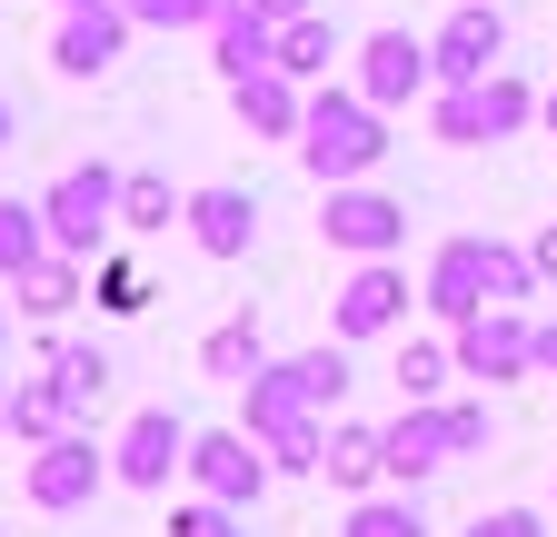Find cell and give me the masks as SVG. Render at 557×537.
I'll use <instances>...</instances> for the list:
<instances>
[{"label":"cell","instance_id":"7a4b0ae2","mask_svg":"<svg viewBox=\"0 0 557 537\" xmlns=\"http://www.w3.org/2000/svg\"><path fill=\"white\" fill-rule=\"evenodd\" d=\"M40 220H50V249L110 259V239H120V170H110V160H70V170L40 189Z\"/></svg>","mask_w":557,"mask_h":537},{"label":"cell","instance_id":"3957f363","mask_svg":"<svg viewBox=\"0 0 557 537\" xmlns=\"http://www.w3.org/2000/svg\"><path fill=\"white\" fill-rule=\"evenodd\" d=\"M408 309H418V289H408V268L398 259H348V279L329 289V339H398L408 328Z\"/></svg>","mask_w":557,"mask_h":537},{"label":"cell","instance_id":"b9f144b4","mask_svg":"<svg viewBox=\"0 0 557 537\" xmlns=\"http://www.w3.org/2000/svg\"><path fill=\"white\" fill-rule=\"evenodd\" d=\"M50 11H90V0H50Z\"/></svg>","mask_w":557,"mask_h":537},{"label":"cell","instance_id":"d4e9b609","mask_svg":"<svg viewBox=\"0 0 557 537\" xmlns=\"http://www.w3.org/2000/svg\"><path fill=\"white\" fill-rule=\"evenodd\" d=\"M329 60H338V21L329 11H309V21L278 30V71H289V80H329Z\"/></svg>","mask_w":557,"mask_h":537},{"label":"cell","instance_id":"603a6c76","mask_svg":"<svg viewBox=\"0 0 557 537\" xmlns=\"http://www.w3.org/2000/svg\"><path fill=\"white\" fill-rule=\"evenodd\" d=\"M468 100H478V129H487V140H518V129L537 120V90H528L518 71H487V80H468Z\"/></svg>","mask_w":557,"mask_h":537},{"label":"cell","instance_id":"30bf717a","mask_svg":"<svg viewBox=\"0 0 557 537\" xmlns=\"http://www.w3.org/2000/svg\"><path fill=\"white\" fill-rule=\"evenodd\" d=\"M189 438H199V428H189L180 409H139V419L110 438V478H120V488H150V498H160V488L180 478V467H189Z\"/></svg>","mask_w":557,"mask_h":537},{"label":"cell","instance_id":"ba28073f","mask_svg":"<svg viewBox=\"0 0 557 537\" xmlns=\"http://www.w3.org/2000/svg\"><path fill=\"white\" fill-rule=\"evenodd\" d=\"M429 71L438 90H468L487 71H508V21H498V0H448V21L429 30Z\"/></svg>","mask_w":557,"mask_h":537},{"label":"cell","instance_id":"83f0119b","mask_svg":"<svg viewBox=\"0 0 557 537\" xmlns=\"http://www.w3.org/2000/svg\"><path fill=\"white\" fill-rule=\"evenodd\" d=\"M289 378H299V398L319 419H338V398H348V339H329V349H299L289 359Z\"/></svg>","mask_w":557,"mask_h":537},{"label":"cell","instance_id":"d6a6232c","mask_svg":"<svg viewBox=\"0 0 557 537\" xmlns=\"http://www.w3.org/2000/svg\"><path fill=\"white\" fill-rule=\"evenodd\" d=\"M170 537H249V508H220V498H180V508H170Z\"/></svg>","mask_w":557,"mask_h":537},{"label":"cell","instance_id":"8d00e7d4","mask_svg":"<svg viewBox=\"0 0 557 537\" xmlns=\"http://www.w3.org/2000/svg\"><path fill=\"white\" fill-rule=\"evenodd\" d=\"M537 378H557V319H537Z\"/></svg>","mask_w":557,"mask_h":537},{"label":"cell","instance_id":"e575fe53","mask_svg":"<svg viewBox=\"0 0 557 537\" xmlns=\"http://www.w3.org/2000/svg\"><path fill=\"white\" fill-rule=\"evenodd\" d=\"M249 11H259L269 30H289V21H309V11H319V0H249Z\"/></svg>","mask_w":557,"mask_h":537},{"label":"cell","instance_id":"4dcf8cb0","mask_svg":"<svg viewBox=\"0 0 557 537\" xmlns=\"http://www.w3.org/2000/svg\"><path fill=\"white\" fill-rule=\"evenodd\" d=\"M429 140H448V150H487V129H478V100H468V90H429Z\"/></svg>","mask_w":557,"mask_h":537},{"label":"cell","instance_id":"f35d334b","mask_svg":"<svg viewBox=\"0 0 557 537\" xmlns=\"http://www.w3.org/2000/svg\"><path fill=\"white\" fill-rule=\"evenodd\" d=\"M0 359H11V299H0Z\"/></svg>","mask_w":557,"mask_h":537},{"label":"cell","instance_id":"d590c367","mask_svg":"<svg viewBox=\"0 0 557 537\" xmlns=\"http://www.w3.org/2000/svg\"><path fill=\"white\" fill-rule=\"evenodd\" d=\"M528 259H537V279H557V220H547V229L528 239Z\"/></svg>","mask_w":557,"mask_h":537},{"label":"cell","instance_id":"277c9868","mask_svg":"<svg viewBox=\"0 0 557 537\" xmlns=\"http://www.w3.org/2000/svg\"><path fill=\"white\" fill-rule=\"evenodd\" d=\"M319 239L338 259H398L408 249V199H388L379 179H338L319 199Z\"/></svg>","mask_w":557,"mask_h":537},{"label":"cell","instance_id":"7402d4cb","mask_svg":"<svg viewBox=\"0 0 557 537\" xmlns=\"http://www.w3.org/2000/svg\"><path fill=\"white\" fill-rule=\"evenodd\" d=\"M180 210H189V189H170L160 170H120V229L129 239H160Z\"/></svg>","mask_w":557,"mask_h":537},{"label":"cell","instance_id":"9c48e42d","mask_svg":"<svg viewBox=\"0 0 557 537\" xmlns=\"http://www.w3.org/2000/svg\"><path fill=\"white\" fill-rule=\"evenodd\" d=\"M348 90H359L369 110H408V100H429L438 90V71H429V40H418V30H369L359 40V71H348Z\"/></svg>","mask_w":557,"mask_h":537},{"label":"cell","instance_id":"836d02e7","mask_svg":"<svg viewBox=\"0 0 557 537\" xmlns=\"http://www.w3.org/2000/svg\"><path fill=\"white\" fill-rule=\"evenodd\" d=\"M458 537H547V517H537V508H487V517H468Z\"/></svg>","mask_w":557,"mask_h":537},{"label":"cell","instance_id":"60d3db41","mask_svg":"<svg viewBox=\"0 0 557 537\" xmlns=\"http://www.w3.org/2000/svg\"><path fill=\"white\" fill-rule=\"evenodd\" d=\"M0 150H11V100H0Z\"/></svg>","mask_w":557,"mask_h":537},{"label":"cell","instance_id":"5b68a950","mask_svg":"<svg viewBox=\"0 0 557 537\" xmlns=\"http://www.w3.org/2000/svg\"><path fill=\"white\" fill-rule=\"evenodd\" d=\"M21 488H30V508H40V517H81V508L110 488V448H100L90 428H60L50 448H30Z\"/></svg>","mask_w":557,"mask_h":537},{"label":"cell","instance_id":"e0dca14e","mask_svg":"<svg viewBox=\"0 0 557 537\" xmlns=\"http://www.w3.org/2000/svg\"><path fill=\"white\" fill-rule=\"evenodd\" d=\"M209 71H220V80H259V71H278V30L249 11V0H230V11L209 21Z\"/></svg>","mask_w":557,"mask_h":537},{"label":"cell","instance_id":"74e56055","mask_svg":"<svg viewBox=\"0 0 557 537\" xmlns=\"http://www.w3.org/2000/svg\"><path fill=\"white\" fill-rule=\"evenodd\" d=\"M0 438H11V359H0Z\"/></svg>","mask_w":557,"mask_h":537},{"label":"cell","instance_id":"f546056e","mask_svg":"<svg viewBox=\"0 0 557 537\" xmlns=\"http://www.w3.org/2000/svg\"><path fill=\"white\" fill-rule=\"evenodd\" d=\"M547 279H537V259L528 249H508V239H487V309H528Z\"/></svg>","mask_w":557,"mask_h":537},{"label":"cell","instance_id":"d6986e66","mask_svg":"<svg viewBox=\"0 0 557 537\" xmlns=\"http://www.w3.org/2000/svg\"><path fill=\"white\" fill-rule=\"evenodd\" d=\"M199 369L220 378V388H249V378L269 369V339H259V319H249V309H239V319H220V328L199 339Z\"/></svg>","mask_w":557,"mask_h":537},{"label":"cell","instance_id":"f1b7e54d","mask_svg":"<svg viewBox=\"0 0 557 537\" xmlns=\"http://www.w3.org/2000/svg\"><path fill=\"white\" fill-rule=\"evenodd\" d=\"M90 299H100L110 319H139V309H150L160 289L139 279V259H120V249H110V259H90Z\"/></svg>","mask_w":557,"mask_h":537},{"label":"cell","instance_id":"1f68e13d","mask_svg":"<svg viewBox=\"0 0 557 537\" xmlns=\"http://www.w3.org/2000/svg\"><path fill=\"white\" fill-rule=\"evenodd\" d=\"M120 11H129L139 30H209L230 0H120Z\"/></svg>","mask_w":557,"mask_h":537},{"label":"cell","instance_id":"4fadbf2b","mask_svg":"<svg viewBox=\"0 0 557 537\" xmlns=\"http://www.w3.org/2000/svg\"><path fill=\"white\" fill-rule=\"evenodd\" d=\"M180 229H189L209 259H249V249H259V199H249L239 179H199L189 210H180Z\"/></svg>","mask_w":557,"mask_h":537},{"label":"cell","instance_id":"2e32d148","mask_svg":"<svg viewBox=\"0 0 557 537\" xmlns=\"http://www.w3.org/2000/svg\"><path fill=\"white\" fill-rule=\"evenodd\" d=\"M319 478L348 488V498L388 488V428H369V419H329V458H319Z\"/></svg>","mask_w":557,"mask_h":537},{"label":"cell","instance_id":"5bb4252c","mask_svg":"<svg viewBox=\"0 0 557 537\" xmlns=\"http://www.w3.org/2000/svg\"><path fill=\"white\" fill-rule=\"evenodd\" d=\"M230 110H239V129H249V140H289V150H299V120H309V80H289V71L230 80Z\"/></svg>","mask_w":557,"mask_h":537},{"label":"cell","instance_id":"cb8c5ba5","mask_svg":"<svg viewBox=\"0 0 557 537\" xmlns=\"http://www.w3.org/2000/svg\"><path fill=\"white\" fill-rule=\"evenodd\" d=\"M259 448H269L278 478H319V458H329V419H278V428H259Z\"/></svg>","mask_w":557,"mask_h":537},{"label":"cell","instance_id":"6da1fadb","mask_svg":"<svg viewBox=\"0 0 557 537\" xmlns=\"http://www.w3.org/2000/svg\"><path fill=\"white\" fill-rule=\"evenodd\" d=\"M398 140H388V110H369L348 80H319L309 90V120H299V170L319 179V189H338V179H379V160H388Z\"/></svg>","mask_w":557,"mask_h":537},{"label":"cell","instance_id":"7c38bea8","mask_svg":"<svg viewBox=\"0 0 557 537\" xmlns=\"http://www.w3.org/2000/svg\"><path fill=\"white\" fill-rule=\"evenodd\" d=\"M418 309H429L438 328H458V319H478V309H487V239H478V229H458V239H438V249H429Z\"/></svg>","mask_w":557,"mask_h":537},{"label":"cell","instance_id":"9a60e30c","mask_svg":"<svg viewBox=\"0 0 557 537\" xmlns=\"http://www.w3.org/2000/svg\"><path fill=\"white\" fill-rule=\"evenodd\" d=\"M90 299V259H70V249H50V259H30L21 279H11V309L21 319H40V328H60L70 309Z\"/></svg>","mask_w":557,"mask_h":537},{"label":"cell","instance_id":"484cf974","mask_svg":"<svg viewBox=\"0 0 557 537\" xmlns=\"http://www.w3.org/2000/svg\"><path fill=\"white\" fill-rule=\"evenodd\" d=\"M398 398H448V378H458V349L448 339H398Z\"/></svg>","mask_w":557,"mask_h":537},{"label":"cell","instance_id":"8fae6325","mask_svg":"<svg viewBox=\"0 0 557 537\" xmlns=\"http://www.w3.org/2000/svg\"><path fill=\"white\" fill-rule=\"evenodd\" d=\"M129 11L120 0H90V11H60V30H50V71L60 80H110L120 71V50H129Z\"/></svg>","mask_w":557,"mask_h":537},{"label":"cell","instance_id":"44dd1931","mask_svg":"<svg viewBox=\"0 0 557 537\" xmlns=\"http://www.w3.org/2000/svg\"><path fill=\"white\" fill-rule=\"evenodd\" d=\"M60 428H81V409L60 398V378L40 369V378H11V438H30V448H50Z\"/></svg>","mask_w":557,"mask_h":537},{"label":"cell","instance_id":"ffe728a7","mask_svg":"<svg viewBox=\"0 0 557 537\" xmlns=\"http://www.w3.org/2000/svg\"><path fill=\"white\" fill-rule=\"evenodd\" d=\"M338 537H438V527L418 508V488H369V498H348Z\"/></svg>","mask_w":557,"mask_h":537},{"label":"cell","instance_id":"ac0fdd59","mask_svg":"<svg viewBox=\"0 0 557 537\" xmlns=\"http://www.w3.org/2000/svg\"><path fill=\"white\" fill-rule=\"evenodd\" d=\"M40 369L60 378V398H70V409H81V428H90V409H100V398H110V349H81V339H40Z\"/></svg>","mask_w":557,"mask_h":537},{"label":"cell","instance_id":"4316f807","mask_svg":"<svg viewBox=\"0 0 557 537\" xmlns=\"http://www.w3.org/2000/svg\"><path fill=\"white\" fill-rule=\"evenodd\" d=\"M30 259H50V220H40V199H0V279H21Z\"/></svg>","mask_w":557,"mask_h":537},{"label":"cell","instance_id":"8992f818","mask_svg":"<svg viewBox=\"0 0 557 537\" xmlns=\"http://www.w3.org/2000/svg\"><path fill=\"white\" fill-rule=\"evenodd\" d=\"M448 349H458V378L518 388V378H537V319L528 309H478V319L448 328Z\"/></svg>","mask_w":557,"mask_h":537},{"label":"cell","instance_id":"52a82bcc","mask_svg":"<svg viewBox=\"0 0 557 537\" xmlns=\"http://www.w3.org/2000/svg\"><path fill=\"white\" fill-rule=\"evenodd\" d=\"M180 478H189V498H220V508H259L278 467H269V448H259L249 428H199V438H189V467H180Z\"/></svg>","mask_w":557,"mask_h":537},{"label":"cell","instance_id":"ab89813d","mask_svg":"<svg viewBox=\"0 0 557 537\" xmlns=\"http://www.w3.org/2000/svg\"><path fill=\"white\" fill-rule=\"evenodd\" d=\"M537 120H547V129H557V90H547V100H537Z\"/></svg>","mask_w":557,"mask_h":537}]
</instances>
